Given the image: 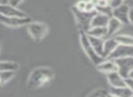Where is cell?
Listing matches in <instances>:
<instances>
[{
  "label": "cell",
  "instance_id": "1",
  "mask_svg": "<svg viewBox=\"0 0 133 97\" xmlns=\"http://www.w3.org/2000/svg\"><path fill=\"white\" fill-rule=\"evenodd\" d=\"M54 73L49 67H37L30 73L26 81L28 90H36L48 85L53 80Z\"/></svg>",
  "mask_w": 133,
  "mask_h": 97
},
{
  "label": "cell",
  "instance_id": "2",
  "mask_svg": "<svg viewBox=\"0 0 133 97\" xmlns=\"http://www.w3.org/2000/svg\"><path fill=\"white\" fill-rule=\"evenodd\" d=\"M71 9H72V13L74 15V19H75L80 31H84L87 33L88 30L91 28V20H92L94 15L97 13V11H93V12L82 11L79 10L75 5H72Z\"/></svg>",
  "mask_w": 133,
  "mask_h": 97
},
{
  "label": "cell",
  "instance_id": "3",
  "mask_svg": "<svg viewBox=\"0 0 133 97\" xmlns=\"http://www.w3.org/2000/svg\"><path fill=\"white\" fill-rule=\"evenodd\" d=\"M79 39H80V44L82 46V50L85 53V55H87V57L90 59L91 63L93 64L97 65L100 64L102 61L104 60L103 57L100 56L98 54L95 52V50L93 49L92 46H91V42H90L89 36H88L87 33L84 31H80L79 33Z\"/></svg>",
  "mask_w": 133,
  "mask_h": 97
},
{
  "label": "cell",
  "instance_id": "4",
  "mask_svg": "<svg viewBox=\"0 0 133 97\" xmlns=\"http://www.w3.org/2000/svg\"><path fill=\"white\" fill-rule=\"evenodd\" d=\"M26 27L28 34L35 42H41L48 33V27L42 22L31 21Z\"/></svg>",
  "mask_w": 133,
  "mask_h": 97
},
{
  "label": "cell",
  "instance_id": "5",
  "mask_svg": "<svg viewBox=\"0 0 133 97\" xmlns=\"http://www.w3.org/2000/svg\"><path fill=\"white\" fill-rule=\"evenodd\" d=\"M33 20L27 17H18V16H5L0 15V23L8 27H19L27 25Z\"/></svg>",
  "mask_w": 133,
  "mask_h": 97
},
{
  "label": "cell",
  "instance_id": "6",
  "mask_svg": "<svg viewBox=\"0 0 133 97\" xmlns=\"http://www.w3.org/2000/svg\"><path fill=\"white\" fill-rule=\"evenodd\" d=\"M114 60L117 64L118 72L124 78L129 77L130 73L133 71V56L117 58Z\"/></svg>",
  "mask_w": 133,
  "mask_h": 97
},
{
  "label": "cell",
  "instance_id": "7",
  "mask_svg": "<svg viewBox=\"0 0 133 97\" xmlns=\"http://www.w3.org/2000/svg\"><path fill=\"white\" fill-rule=\"evenodd\" d=\"M130 7L125 4L118 5L113 7L112 9V16L117 18L119 21H121L123 25H129L130 20H129V14H130Z\"/></svg>",
  "mask_w": 133,
  "mask_h": 97
},
{
  "label": "cell",
  "instance_id": "8",
  "mask_svg": "<svg viewBox=\"0 0 133 97\" xmlns=\"http://www.w3.org/2000/svg\"><path fill=\"white\" fill-rule=\"evenodd\" d=\"M0 15L5 16H18V17H27V14L17 8V7L10 4H0Z\"/></svg>",
  "mask_w": 133,
  "mask_h": 97
},
{
  "label": "cell",
  "instance_id": "9",
  "mask_svg": "<svg viewBox=\"0 0 133 97\" xmlns=\"http://www.w3.org/2000/svg\"><path fill=\"white\" fill-rule=\"evenodd\" d=\"M133 56V46H126V44H119L114 52L108 57L109 59H117L122 57Z\"/></svg>",
  "mask_w": 133,
  "mask_h": 97
},
{
  "label": "cell",
  "instance_id": "10",
  "mask_svg": "<svg viewBox=\"0 0 133 97\" xmlns=\"http://www.w3.org/2000/svg\"><path fill=\"white\" fill-rule=\"evenodd\" d=\"M96 69L101 73L103 74H109V73L115 72L118 71V66L114 59H109L105 58L103 61L96 65Z\"/></svg>",
  "mask_w": 133,
  "mask_h": 97
},
{
  "label": "cell",
  "instance_id": "11",
  "mask_svg": "<svg viewBox=\"0 0 133 97\" xmlns=\"http://www.w3.org/2000/svg\"><path fill=\"white\" fill-rule=\"evenodd\" d=\"M106 76L110 87H121L126 85L125 78L118 71L109 73V74H106Z\"/></svg>",
  "mask_w": 133,
  "mask_h": 97
},
{
  "label": "cell",
  "instance_id": "12",
  "mask_svg": "<svg viewBox=\"0 0 133 97\" xmlns=\"http://www.w3.org/2000/svg\"><path fill=\"white\" fill-rule=\"evenodd\" d=\"M123 24L121 23V21L117 19V18L111 16L109 21V24L107 25V30H108V33H107V37L106 38H109V37H114L116 35H118V32L121 29Z\"/></svg>",
  "mask_w": 133,
  "mask_h": 97
},
{
  "label": "cell",
  "instance_id": "13",
  "mask_svg": "<svg viewBox=\"0 0 133 97\" xmlns=\"http://www.w3.org/2000/svg\"><path fill=\"white\" fill-rule=\"evenodd\" d=\"M119 46V43L115 39V37H109V38L104 39L103 44V53L104 58H108L110 55L114 52V50Z\"/></svg>",
  "mask_w": 133,
  "mask_h": 97
},
{
  "label": "cell",
  "instance_id": "14",
  "mask_svg": "<svg viewBox=\"0 0 133 97\" xmlns=\"http://www.w3.org/2000/svg\"><path fill=\"white\" fill-rule=\"evenodd\" d=\"M110 17L109 16H106L102 13L97 12L94 15L92 20H91V27H107L110 21Z\"/></svg>",
  "mask_w": 133,
  "mask_h": 97
},
{
  "label": "cell",
  "instance_id": "15",
  "mask_svg": "<svg viewBox=\"0 0 133 97\" xmlns=\"http://www.w3.org/2000/svg\"><path fill=\"white\" fill-rule=\"evenodd\" d=\"M88 36H89L90 42H91V46H92L93 49L95 50V52H96L100 56H102L104 58V53H103L104 39L103 38H99V37L91 36V35H88Z\"/></svg>",
  "mask_w": 133,
  "mask_h": 97
},
{
  "label": "cell",
  "instance_id": "16",
  "mask_svg": "<svg viewBox=\"0 0 133 97\" xmlns=\"http://www.w3.org/2000/svg\"><path fill=\"white\" fill-rule=\"evenodd\" d=\"M110 94L112 96L118 97H130L133 96L132 91L127 85L121 87H110Z\"/></svg>",
  "mask_w": 133,
  "mask_h": 97
},
{
  "label": "cell",
  "instance_id": "17",
  "mask_svg": "<svg viewBox=\"0 0 133 97\" xmlns=\"http://www.w3.org/2000/svg\"><path fill=\"white\" fill-rule=\"evenodd\" d=\"M107 33H108L107 27H93L88 30L87 35H91V36L105 39L107 37Z\"/></svg>",
  "mask_w": 133,
  "mask_h": 97
},
{
  "label": "cell",
  "instance_id": "18",
  "mask_svg": "<svg viewBox=\"0 0 133 97\" xmlns=\"http://www.w3.org/2000/svg\"><path fill=\"white\" fill-rule=\"evenodd\" d=\"M18 69H19V64L16 62H11V61H1L0 62V72H5V71L16 72Z\"/></svg>",
  "mask_w": 133,
  "mask_h": 97
},
{
  "label": "cell",
  "instance_id": "19",
  "mask_svg": "<svg viewBox=\"0 0 133 97\" xmlns=\"http://www.w3.org/2000/svg\"><path fill=\"white\" fill-rule=\"evenodd\" d=\"M115 39L119 44H126V46H133V36L130 35H116Z\"/></svg>",
  "mask_w": 133,
  "mask_h": 97
},
{
  "label": "cell",
  "instance_id": "20",
  "mask_svg": "<svg viewBox=\"0 0 133 97\" xmlns=\"http://www.w3.org/2000/svg\"><path fill=\"white\" fill-rule=\"evenodd\" d=\"M90 97H108L112 96L110 90H107L105 88H97L91 91L90 94H88Z\"/></svg>",
  "mask_w": 133,
  "mask_h": 97
},
{
  "label": "cell",
  "instance_id": "21",
  "mask_svg": "<svg viewBox=\"0 0 133 97\" xmlns=\"http://www.w3.org/2000/svg\"><path fill=\"white\" fill-rule=\"evenodd\" d=\"M112 9H113V7L110 5V4H108V5H98V7H96L97 12L102 13V14H104L106 16H109L110 17L112 16Z\"/></svg>",
  "mask_w": 133,
  "mask_h": 97
},
{
  "label": "cell",
  "instance_id": "22",
  "mask_svg": "<svg viewBox=\"0 0 133 97\" xmlns=\"http://www.w3.org/2000/svg\"><path fill=\"white\" fill-rule=\"evenodd\" d=\"M16 72H10V71H5V72H0V86L11 80L15 75Z\"/></svg>",
  "mask_w": 133,
  "mask_h": 97
},
{
  "label": "cell",
  "instance_id": "23",
  "mask_svg": "<svg viewBox=\"0 0 133 97\" xmlns=\"http://www.w3.org/2000/svg\"><path fill=\"white\" fill-rule=\"evenodd\" d=\"M125 83H126V85L132 91L133 93V79L131 77H127L125 78Z\"/></svg>",
  "mask_w": 133,
  "mask_h": 97
},
{
  "label": "cell",
  "instance_id": "24",
  "mask_svg": "<svg viewBox=\"0 0 133 97\" xmlns=\"http://www.w3.org/2000/svg\"><path fill=\"white\" fill-rule=\"evenodd\" d=\"M123 2H124V0H111V1L110 2V4L112 7H118V5H121V4H123Z\"/></svg>",
  "mask_w": 133,
  "mask_h": 97
},
{
  "label": "cell",
  "instance_id": "25",
  "mask_svg": "<svg viewBox=\"0 0 133 97\" xmlns=\"http://www.w3.org/2000/svg\"><path fill=\"white\" fill-rule=\"evenodd\" d=\"M24 0H8V4L14 5V7H18Z\"/></svg>",
  "mask_w": 133,
  "mask_h": 97
},
{
  "label": "cell",
  "instance_id": "26",
  "mask_svg": "<svg viewBox=\"0 0 133 97\" xmlns=\"http://www.w3.org/2000/svg\"><path fill=\"white\" fill-rule=\"evenodd\" d=\"M123 4L127 5L130 8H133V0H124Z\"/></svg>",
  "mask_w": 133,
  "mask_h": 97
},
{
  "label": "cell",
  "instance_id": "27",
  "mask_svg": "<svg viewBox=\"0 0 133 97\" xmlns=\"http://www.w3.org/2000/svg\"><path fill=\"white\" fill-rule=\"evenodd\" d=\"M129 20H130V24L133 25V8L130 9V14H129Z\"/></svg>",
  "mask_w": 133,
  "mask_h": 97
},
{
  "label": "cell",
  "instance_id": "28",
  "mask_svg": "<svg viewBox=\"0 0 133 97\" xmlns=\"http://www.w3.org/2000/svg\"><path fill=\"white\" fill-rule=\"evenodd\" d=\"M129 77H131L132 79H133V71H132L131 73H130V76H129Z\"/></svg>",
  "mask_w": 133,
  "mask_h": 97
},
{
  "label": "cell",
  "instance_id": "29",
  "mask_svg": "<svg viewBox=\"0 0 133 97\" xmlns=\"http://www.w3.org/2000/svg\"><path fill=\"white\" fill-rule=\"evenodd\" d=\"M2 2H3V0H0V4H1V3H2Z\"/></svg>",
  "mask_w": 133,
  "mask_h": 97
},
{
  "label": "cell",
  "instance_id": "30",
  "mask_svg": "<svg viewBox=\"0 0 133 97\" xmlns=\"http://www.w3.org/2000/svg\"><path fill=\"white\" fill-rule=\"evenodd\" d=\"M108 1H109V2H110V1H111V0H108Z\"/></svg>",
  "mask_w": 133,
  "mask_h": 97
}]
</instances>
